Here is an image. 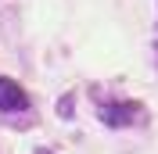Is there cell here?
<instances>
[{"mask_svg":"<svg viewBox=\"0 0 158 154\" xmlns=\"http://www.w3.org/2000/svg\"><path fill=\"white\" fill-rule=\"evenodd\" d=\"M144 104L137 100H118V104H101V122L111 125V129H126V125H137L144 122Z\"/></svg>","mask_w":158,"mask_h":154,"instance_id":"obj_1","label":"cell"},{"mask_svg":"<svg viewBox=\"0 0 158 154\" xmlns=\"http://www.w3.org/2000/svg\"><path fill=\"white\" fill-rule=\"evenodd\" d=\"M0 111H29V93L15 83V79H0Z\"/></svg>","mask_w":158,"mask_h":154,"instance_id":"obj_2","label":"cell"}]
</instances>
